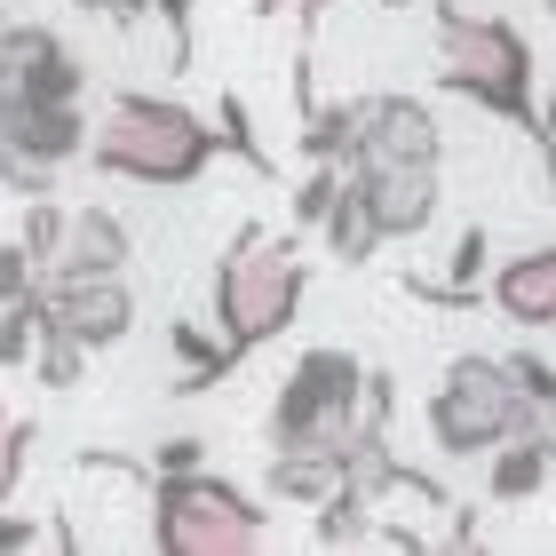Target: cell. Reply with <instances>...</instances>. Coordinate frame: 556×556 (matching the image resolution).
Wrapping results in <instances>:
<instances>
[{
	"label": "cell",
	"instance_id": "4316f807",
	"mask_svg": "<svg viewBox=\"0 0 556 556\" xmlns=\"http://www.w3.org/2000/svg\"><path fill=\"white\" fill-rule=\"evenodd\" d=\"M80 16H104V24H136V16H151V0H72Z\"/></svg>",
	"mask_w": 556,
	"mask_h": 556
},
{
	"label": "cell",
	"instance_id": "83f0119b",
	"mask_svg": "<svg viewBox=\"0 0 556 556\" xmlns=\"http://www.w3.org/2000/svg\"><path fill=\"white\" fill-rule=\"evenodd\" d=\"M9 548H40V525L33 517H0V556Z\"/></svg>",
	"mask_w": 556,
	"mask_h": 556
},
{
	"label": "cell",
	"instance_id": "4dcf8cb0",
	"mask_svg": "<svg viewBox=\"0 0 556 556\" xmlns=\"http://www.w3.org/2000/svg\"><path fill=\"white\" fill-rule=\"evenodd\" d=\"M548 16H556V0H548Z\"/></svg>",
	"mask_w": 556,
	"mask_h": 556
},
{
	"label": "cell",
	"instance_id": "3957f363",
	"mask_svg": "<svg viewBox=\"0 0 556 556\" xmlns=\"http://www.w3.org/2000/svg\"><path fill=\"white\" fill-rule=\"evenodd\" d=\"M302 294H311L302 239H270L263 223H239V239L223 247V263H215V334L231 342L239 366H247L255 350H270L302 318Z\"/></svg>",
	"mask_w": 556,
	"mask_h": 556
},
{
	"label": "cell",
	"instance_id": "f546056e",
	"mask_svg": "<svg viewBox=\"0 0 556 556\" xmlns=\"http://www.w3.org/2000/svg\"><path fill=\"white\" fill-rule=\"evenodd\" d=\"M9 24H16V16H9V9H0V48H9Z\"/></svg>",
	"mask_w": 556,
	"mask_h": 556
},
{
	"label": "cell",
	"instance_id": "603a6c76",
	"mask_svg": "<svg viewBox=\"0 0 556 556\" xmlns=\"http://www.w3.org/2000/svg\"><path fill=\"white\" fill-rule=\"evenodd\" d=\"M24 462H33V421L0 406V509H9V493L24 485Z\"/></svg>",
	"mask_w": 556,
	"mask_h": 556
},
{
	"label": "cell",
	"instance_id": "d4e9b609",
	"mask_svg": "<svg viewBox=\"0 0 556 556\" xmlns=\"http://www.w3.org/2000/svg\"><path fill=\"white\" fill-rule=\"evenodd\" d=\"M199 462H207V438H167L160 453H151V477L160 469H199Z\"/></svg>",
	"mask_w": 556,
	"mask_h": 556
},
{
	"label": "cell",
	"instance_id": "ba28073f",
	"mask_svg": "<svg viewBox=\"0 0 556 556\" xmlns=\"http://www.w3.org/2000/svg\"><path fill=\"white\" fill-rule=\"evenodd\" d=\"M88 96V64L80 48L48 24H9V48H0V104H80Z\"/></svg>",
	"mask_w": 556,
	"mask_h": 556
},
{
	"label": "cell",
	"instance_id": "9c48e42d",
	"mask_svg": "<svg viewBox=\"0 0 556 556\" xmlns=\"http://www.w3.org/2000/svg\"><path fill=\"white\" fill-rule=\"evenodd\" d=\"M445 160H366V167H342L350 191L374 207V223H382V239H421L429 223H438L445 207Z\"/></svg>",
	"mask_w": 556,
	"mask_h": 556
},
{
	"label": "cell",
	"instance_id": "52a82bcc",
	"mask_svg": "<svg viewBox=\"0 0 556 556\" xmlns=\"http://www.w3.org/2000/svg\"><path fill=\"white\" fill-rule=\"evenodd\" d=\"M33 311H40V326L80 334L88 350H112V342L136 334V287H128V270H40Z\"/></svg>",
	"mask_w": 556,
	"mask_h": 556
},
{
	"label": "cell",
	"instance_id": "9a60e30c",
	"mask_svg": "<svg viewBox=\"0 0 556 556\" xmlns=\"http://www.w3.org/2000/svg\"><path fill=\"white\" fill-rule=\"evenodd\" d=\"M167 358H175V390L184 397H199V390H215V382L239 374V350L223 334H207V326H191V318L167 326Z\"/></svg>",
	"mask_w": 556,
	"mask_h": 556
},
{
	"label": "cell",
	"instance_id": "277c9868",
	"mask_svg": "<svg viewBox=\"0 0 556 556\" xmlns=\"http://www.w3.org/2000/svg\"><path fill=\"white\" fill-rule=\"evenodd\" d=\"M525 429H541V406L533 390L517 382L509 350H462V358L445 366V382L429 390V445L445 453V462H485L493 445L525 438Z\"/></svg>",
	"mask_w": 556,
	"mask_h": 556
},
{
	"label": "cell",
	"instance_id": "cb8c5ba5",
	"mask_svg": "<svg viewBox=\"0 0 556 556\" xmlns=\"http://www.w3.org/2000/svg\"><path fill=\"white\" fill-rule=\"evenodd\" d=\"M151 9H160L167 33H175V64H191V16H199V0H151Z\"/></svg>",
	"mask_w": 556,
	"mask_h": 556
},
{
	"label": "cell",
	"instance_id": "8992f818",
	"mask_svg": "<svg viewBox=\"0 0 556 556\" xmlns=\"http://www.w3.org/2000/svg\"><path fill=\"white\" fill-rule=\"evenodd\" d=\"M366 382H374V366L358 350H342V342L302 350L287 366V382H278V397H270V414H263V438L270 445H334L342 453V438L366 414Z\"/></svg>",
	"mask_w": 556,
	"mask_h": 556
},
{
	"label": "cell",
	"instance_id": "44dd1931",
	"mask_svg": "<svg viewBox=\"0 0 556 556\" xmlns=\"http://www.w3.org/2000/svg\"><path fill=\"white\" fill-rule=\"evenodd\" d=\"M215 128H223V151H239V160L255 167V175H278V167H270V151H263V136H255V119H247V104H239V96H223Z\"/></svg>",
	"mask_w": 556,
	"mask_h": 556
},
{
	"label": "cell",
	"instance_id": "d6986e66",
	"mask_svg": "<svg viewBox=\"0 0 556 556\" xmlns=\"http://www.w3.org/2000/svg\"><path fill=\"white\" fill-rule=\"evenodd\" d=\"M88 358H96V350H88L80 334H64V326H40V342H33V374H40L48 390H72V382L88 374Z\"/></svg>",
	"mask_w": 556,
	"mask_h": 556
},
{
	"label": "cell",
	"instance_id": "ffe728a7",
	"mask_svg": "<svg viewBox=\"0 0 556 556\" xmlns=\"http://www.w3.org/2000/svg\"><path fill=\"white\" fill-rule=\"evenodd\" d=\"M334 199H342V167L334 160H311V175L294 184V231H318V223L334 215Z\"/></svg>",
	"mask_w": 556,
	"mask_h": 556
},
{
	"label": "cell",
	"instance_id": "5b68a950",
	"mask_svg": "<svg viewBox=\"0 0 556 556\" xmlns=\"http://www.w3.org/2000/svg\"><path fill=\"white\" fill-rule=\"evenodd\" d=\"M270 541V509L247 485L199 469H160L151 477V548L160 556H239Z\"/></svg>",
	"mask_w": 556,
	"mask_h": 556
},
{
	"label": "cell",
	"instance_id": "7a4b0ae2",
	"mask_svg": "<svg viewBox=\"0 0 556 556\" xmlns=\"http://www.w3.org/2000/svg\"><path fill=\"white\" fill-rule=\"evenodd\" d=\"M429 33H438V88L462 104L509 119L541 143V64L533 40L509 16L469 9V0H429Z\"/></svg>",
	"mask_w": 556,
	"mask_h": 556
},
{
	"label": "cell",
	"instance_id": "30bf717a",
	"mask_svg": "<svg viewBox=\"0 0 556 556\" xmlns=\"http://www.w3.org/2000/svg\"><path fill=\"white\" fill-rule=\"evenodd\" d=\"M358 112V143H350L342 167H366V160H445V128L421 96H350Z\"/></svg>",
	"mask_w": 556,
	"mask_h": 556
},
{
	"label": "cell",
	"instance_id": "4fadbf2b",
	"mask_svg": "<svg viewBox=\"0 0 556 556\" xmlns=\"http://www.w3.org/2000/svg\"><path fill=\"white\" fill-rule=\"evenodd\" d=\"M548 485H556V462H548L541 429H525V438H509V445L485 453V493L501 501V509H517V501H541Z\"/></svg>",
	"mask_w": 556,
	"mask_h": 556
},
{
	"label": "cell",
	"instance_id": "8fae6325",
	"mask_svg": "<svg viewBox=\"0 0 556 556\" xmlns=\"http://www.w3.org/2000/svg\"><path fill=\"white\" fill-rule=\"evenodd\" d=\"M485 311H501L509 326H556V239L533 247V255H509V263H493L485 278Z\"/></svg>",
	"mask_w": 556,
	"mask_h": 556
},
{
	"label": "cell",
	"instance_id": "484cf974",
	"mask_svg": "<svg viewBox=\"0 0 556 556\" xmlns=\"http://www.w3.org/2000/svg\"><path fill=\"white\" fill-rule=\"evenodd\" d=\"M334 9V0H255V16H294L302 33H318V16Z\"/></svg>",
	"mask_w": 556,
	"mask_h": 556
},
{
	"label": "cell",
	"instance_id": "2e32d148",
	"mask_svg": "<svg viewBox=\"0 0 556 556\" xmlns=\"http://www.w3.org/2000/svg\"><path fill=\"white\" fill-rule=\"evenodd\" d=\"M318 239H326V255H334V263H350V270H358V263H374V255L390 247V239H382V223H374V207H366L358 191H350V175H342L334 215L318 223Z\"/></svg>",
	"mask_w": 556,
	"mask_h": 556
},
{
	"label": "cell",
	"instance_id": "ac0fdd59",
	"mask_svg": "<svg viewBox=\"0 0 556 556\" xmlns=\"http://www.w3.org/2000/svg\"><path fill=\"white\" fill-rule=\"evenodd\" d=\"M64 231H72V207H56V199H24V223H16V239H24V255H33L40 270H56L64 255Z\"/></svg>",
	"mask_w": 556,
	"mask_h": 556
},
{
	"label": "cell",
	"instance_id": "e0dca14e",
	"mask_svg": "<svg viewBox=\"0 0 556 556\" xmlns=\"http://www.w3.org/2000/svg\"><path fill=\"white\" fill-rule=\"evenodd\" d=\"M302 119V160H350V143H358V112H350V96H342V104H311V112H294Z\"/></svg>",
	"mask_w": 556,
	"mask_h": 556
},
{
	"label": "cell",
	"instance_id": "f1b7e54d",
	"mask_svg": "<svg viewBox=\"0 0 556 556\" xmlns=\"http://www.w3.org/2000/svg\"><path fill=\"white\" fill-rule=\"evenodd\" d=\"M374 9H421V0H374Z\"/></svg>",
	"mask_w": 556,
	"mask_h": 556
},
{
	"label": "cell",
	"instance_id": "7402d4cb",
	"mask_svg": "<svg viewBox=\"0 0 556 556\" xmlns=\"http://www.w3.org/2000/svg\"><path fill=\"white\" fill-rule=\"evenodd\" d=\"M33 342H40L33 294H24V302H0V366H33Z\"/></svg>",
	"mask_w": 556,
	"mask_h": 556
},
{
	"label": "cell",
	"instance_id": "7c38bea8",
	"mask_svg": "<svg viewBox=\"0 0 556 556\" xmlns=\"http://www.w3.org/2000/svg\"><path fill=\"white\" fill-rule=\"evenodd\" d=\"M334 485H342V453L334 445H270L263 493L278 501V509H318Z\"/></svg>",
	"mask_w": 556,
	"mask_h": 556
},
{
	"label": "cell",
	"instance_id": "5bb4252c",
	"mask_svg": "<svg viewBox=\"0 0 556 556\" xmlns=\"http://www.w3.org/2000/svg\"><path fill=\"white\" fill-rule=\"evenodd\" d=\"M128 255H136V231L112 207H72V231H64L56 270H128Z\"/></svg>",
	"mask_w": 556,
	"mask_h": 556
},
{
	"label": "cell",
	"instance_id": "6da1fadb",
	"mask_svg": "<svg viewBox=\"0 0 556 556\" xmlns=\"http://www.w3.org/2000/svg\"><path fill=\"white\" fill-rule=\"evenodd\" d=\"M215 160H223L215 119H199L184 96H151V88H119L88 136V167L143 191H191Z\"/></svg>",
	"mask_w": 556,
	"mask_h": 556
}]
</instances>
